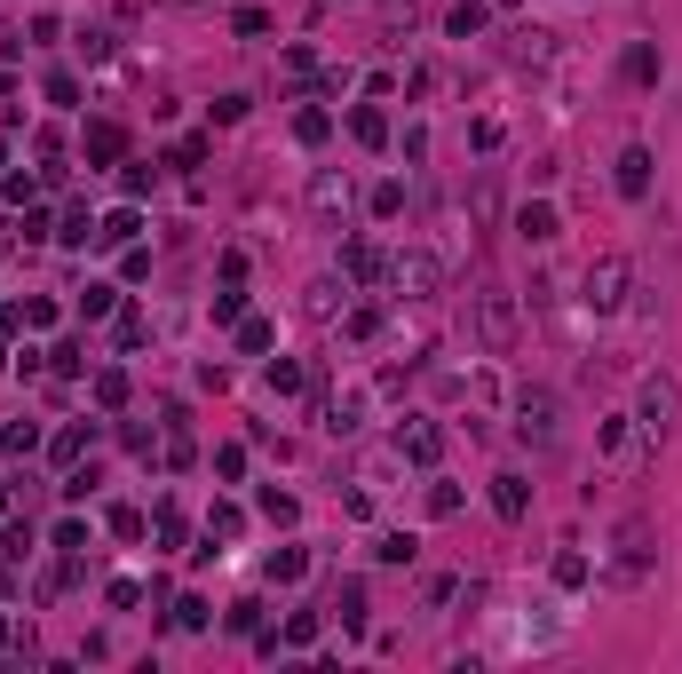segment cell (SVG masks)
<instances>
[{"instance_id":"cell-1","label":"cell","mask_w":682,"mask_h":674,"mask_svg":"<svg viewBox=\"0 0 682 674\" xmlns=\"http://www.w3.org/2000/svg\"><path fill=\"white\" fill-rule=\"evenodd\" d=\"M468 334H476L484 357H508V349H516V294H508L500 278H484V286L468 294Z\"/></svg>"},{"instance_id":"cell-2","label":"cell","mask_w":682,"mask_h":674,"mask_svg":"<svg viewBox=\"0 0 682 674\" xmlns=\"http://www.w3.org/2000/svg\"><path fill=\"white\" fill-rule=\"evenodd\" d=\"M516 437H524L532 452H556L564 445V397L524 381V389H516Z\"/></svg>"},{"instance_id":"cell-3","label":"cell","mask_w":682,"mask_h":674,"mask_svg":"<svg viewBox=\"0 0 682 674\" xmlns=\"http://www.w3.org/2000/svg\"><path fill=\"white\" fill-rule=\"evenodd\" d=\"M675 413H682V389L667 373H651V381L635 389V429H643L651 445H667V437H675Z\"/></svg>"},{"instance_id":"cell-4","label":"cell","mask_w":682,"mask_h":674,"mask_svg":"<svg viewBox=\"0 0 682 674\" xmlns=\"http://www.w3.org/2000/svg\"><path fill=\"white\" fill-rule=\"evenodd\" d=\"M389 286H397L405 302H437V294H445V262H437L429 246H413V254H389Z\"/></svg>"},{"instance_id":"cell-5","label":"cell","mask_w":682,"mask_h":674,"mask_svg":"<svg viewBox=\"0 0 682 674\" xmlns=\"http://www.w3.org/2000/svg\"><path fill=\"white\" fill-rule=\"evenodd\" d=\"M627 278H635L627 254H603V262H587V294H579V302H587L595 318H611V310L627 302Z\"/></svg>"},{"instance_id":"cell-6","label":"cell","mask_w":682,"mask_h":674,"mask_svg":"<svg viewBox=\"0 0 682 674\" xmlns=\"http://www.w3.org/2000/svg\"><path fill=\"white\" fill-rule=\"evenodd\" d=\"M310 223L318 230L349 223V175H341V167H318V175H310Z\"/></svg>"},{"instance_id":"cell-7","label":"cell","mask_w":682,"mask_h":674,"mask_svg":"<svg viewBox=\"0 0 682 674\" xmlns=\"http://www.w3.org/2000/svg\"><path fill=\"white\" fill-rule=\"evenodd\" d=\"M611 571H619V579H643V571H651V524H643V516L619 524V556H611Z\"/></svg>"},{"instance_id":"cell-8","label":"cell","mask_w":682,"mask_h":674,"mask_svg":"<svg viewBox=\"0 0 682 674\" xmlns=\"http://www.w3.org/2000/svg\"><path fill=\"white\" fill-rule=\"evenodd\" d=\"M397 452H405V460H421V468H437L445 429H437V421H405V429H397Z\"/></svg>"},{"instance_id":"cell-9","label":"cell","mask_w":682,"mask_h":674,"mask_svg":"<svg viewBox=\"0 0 682 674\" xmlns=\"http://www.w3.org/2000/svg\"><path fill=\"white\" fill-rule=\"evenodd\" d=\"M80 151H88V167H119V159H127V127H112V119H96Z\"/></svg>"},{"instance_id":"cell-10","label":"cell","mask_w":682,"mask_h":674,"mask_svg":"<svg viewBox=\"0 0 682 674\" xmlns=\"http://www.w3.org/2000/svg\"><path fill=\"white\" fill-rule=\"evenodd\" d=\"M341 270H349L357 286H373V278H389V254H381V246H365V238H349V246H341Z\"/></svg>"},{"instance_id":"cell-11","label":"cell","mask_w":682,"mask_h":674,"mask_svg":"<svg viewBox=\"0 0 682 674\" xmlns=\"http://www.w3.org/2000/svg\"><path fill=\"white\" fill-rule=\"evenodd\" d=\"M516 238H524V246H548V238H556V207H548V199L516 207Z\"/></svg>"},{"instance_id":"cell-12","label":"cell","mask_w":682,"mask_h":674,"mask_svg":"<svg viewBox=\"0 0 682 674\" xmlns=\"http://www.w3.org/2000/svg\"><path fill=\"white\" fill-rule=\"evenodd\" d=\"M619 191H627V199H643V191H651V151H643V143H627V151H619Z\"/></svg>"},{"instance_id":"cell-13","label":"cell","mask_w":682,"mask_h":674,"mask_svg":"<svg viewBox=\"0 0 682 674\" xmlns=\"http://www.w3.org/2000/svg\"><path fill=\"white\" fill-rule=\"evenodd\" d=\"M492 508H500L508 524H524V508H532V484H524V476H492Z\"/></svg>"},{"instance_id":"cell-14","label":"cell","mask_w":682,"mask_h":674,"mask_svg":"<svg viewBox=\"0 0 682 674\" xmlns=\"http://www.w3.org/2000/svg\"><path fill=\"white\" fill-rule=\"evenodd\" d=\"M413 556H421L413 532H381V540H373V563H413Z\"/></svg>"},{"instance_id":"cell-15","label":"cell","mask_w":682,"mask_h":674,"mask_svg":"<svg viewBox=\"0 0 682 674\" xmlns=\"http://www.w3.org/2000/svg\"><path fill=\"white\" fill-rule=\"evenodd\" d=\"M484 16H492L484 0H460V8L445 16V24H453V40H476V32H484Z\"/></svg>"},{"instance_id":"cell-16","label":"cell","mask_w":682,"mask_h":674,"mask_svg":"<svg viewBox=\"0 0 682 674\" xmlns=\"http://www.w3.org/2000/svg\"><path fill=\"white\" fill-rule=\"evenodd\" d=\"M349 135H357L365 151H381V143H389V119H381V112H357V119H349Z\"/></svg>"},{"instance_id":"cell-17","label":"cell","mask_w":682,"mask_h":674,"mask_svg":"<svg viewBox=\"0 0 682 674\" xmlns=\"http://www.w3.org/2000/svg\"><path fill=\"white\" fill-rule=\"evenodd\" d=\"M294 135H302V143H326V135H334V112H318V104L294 112Z\"/></svg>"},{"instance_id":"cell-18","label":"cell","mask_w":682,"mask_h":674,"mask_svg":"<svg viewBox=\"0 0 682 674\" xmlns=\"http://www.w3.org/2000/svg\"><path fill=\"white\" fill-rule=\"evenodd\" d=\"M270 318H238V349H246V357H262V349H270Z\"/></svg>"},{"instance_id":"cell-19","label":"cell","mask_w":682,"mask_h":674,"mask_svg":"<svg viewBox=\"0 0 682 674\" xmlns=\"http://www.w3.org/2000/svg\"><path fill=\"white\" fill-rule=\"evenodd\" d=\"M96 405H104V413H119V405H127V373H96Z\"/></svg>"},{"instance_id":"cell-20","label":"cell","mask_w":682,"mask_h":674,"mask_svg":"<svg viewBox=\"0 0 682 674\" xmlns=\"http://www.w3.org/2000/svg\"><path fill=\"white\" fill-rule=\"evenodd\" d=\"M88 548H96V540H88V524H80V516H72V524H56V556H88Z\"/></svg>"},{"instance_id":"cell-21","label":"cell","mask_w":682,"mask_h":674,"mask_svg":"<svg viewBox=\"0 0 682 674\" xmlns=\"http://www.w3.org/2000/svg\"><path fill=\"white\" fill-rule=\"evenodd\" d=\"M96 238H104V246H127V238H135V207H119V215H104V223H96Z\"/></svg>"},{"instance_id":"cell-22","label":"cell","mask_w":682,"mask_h":674,"mask_svg":"<svg viewBox=\"0 0 682 674\" xmlns=\"http://www.w3.org/2000/svg\"><path fill=\"white\" fill-rule=\"evenodd\" d=\"M341 627H349V635H357V627H365V587H357V579H349V587H341Z\"/></svg>"},{"instance_id":"cell-23","label":"cell","mask_w":682,"mask_h":674,"mask_svg":"<svg viewBox=\"0 0 682 674\" xmlns=\"http://www.w3.org/2000/svg\"><path fill=\"white\" fill-rule=\"evenodd\" d=\"M119 310V286H88V294H80V318H112Z\"/></svg>"},{"instance_id":"cell-24","label":"cell","mask_w":682,"mask_h":674,"mask_svg":"<svg viewBox=\"0 0 682 674\" xmlns=\"http://www.w3.org/2000/svg\"><path fill=\"white\" fill-rule=\"evenodd\" d=\"M88 445H96V421H88V429H64V437H56L48 452H56V460H80Z\"/></svg>"},{"instance_id":"cell-25","label":"cell","mask_w":682,"mask_h":674,"mask_svg":"<svg viewBox=\"0 0 682 674\" xmlns=\"http://www.w3.org/2000/svg\"><path fill=\"white\" fill-rule=\"evenodd\" d=\"M302 571H310V556H302V548H278V556H270V579H286V587H294Z\"/></svg>"},{"instance_id":"cell-26","label":"cell","mask_w":682,"mask_h":674,"mask_svg":"<svg viewBox=\"0 0 682 674\" xmlns=\"http://www.w3.org/2000/svg\"><path fill=\"white\" fill-rule=\"evenodd\" d=\"M207 619H215V611H207V603H199V595H183V603H175V627H183V635H199V627H207Z\"/></svg>"},{"instance_id":"cell-27","label":"cell","mask_w":682,"mask_h":674,"mask_svg":"<svg viewBox=\"0 0 682 674\" xmlns=\"http://www.w3.org/2000/svg\"><path fill=\"white\" fill-rule=\"evenodd\" d=\"M143 334H151V318L143 310H119V349H143Z\"/></svg>"},{"instance_id":"cell-28","label":"cell","mask_w":682,"mask_h":674,"mask_svg":"<svg viewBox=\"0 0 682 674\" xmlns=\"http://www.w3.org/2000/svg\"><path fill=\"white\" fill-rule=\"evenodd\" d=\"M56 238H64V246H88V238H96V223H88V207H72V215H64V230H56Z\"/></svg>"},{"instance_id":"cell-29","label":"cell","mask_w":682,"mask_h":674,"mask_svg":"<svg viewBox=\"0 0 682 674\" xmlns=\"http://www.w3.org/2000/svg\"><path fill=\"white\" fill-rule=\"evenodd\" d=\"M246 318V294H238V278H230V294H215V326H238Z\"/></svg>"},{"instance_id":"cell-30","label":"cell","mask_w":682,"mask_h":674,"mask_svg":"<svg viewBox=\"0 0 682 674\" xmlns=\"http://www.w3.org/2000/svg\"><path fill=\"white\" fill-rule=\"evenodd\" d=\"M48 104H64V112H72V104H80V80H72V72H48Z\"/></svg>"},{"instance_id":"cell-31","label":"cell","mask_w":682,"mask_h":674,"mask_svg":"<svg viewBox=\"0 0 682 674\" xmlns=\"http://www.w3.org/2000/svg\"><path fill=\"white\" fill-rule=\"evenodd\" d=\"M373 215H381V223L405 215V183H381V191H373Z\"/></svg>"},{"instance_id":"cell-32","label":"cell","mask_w":682,"mask_h":674,"mask_svg":"<svg viewBox=\"0 0 682 674\" xmlns=\"http://www.w3.org/2000/svg\"><path fill=\"white\" fill-rule=\"evenodd\" d=\"M262 516H270V524H294L302 508H294V492H262Z\"/></svg>"},{"instance_id":"cell-33","label":"cell","mask_w":682,"mask_h":674,"mask_svg":"<svg viewBox=\"0 0 682 674\" xmlns=\"http://www.w3.org/2000/svg\"><path fill=\"white\" fill-rule=\"evenodd\" d=\"M286 643H294V651L318 643V611H294V619H286Z\"/></svg>"},{"instance_id":"cell-34","label":"cell","mask_w":682,"mask_h":674,"mask_svg":"<svg viewBox=\"0 0 682 674\" xmlns=\"http://www.w3.org/2000/svg\"><path fill=\"white\" fill-rule=\"evenodd\" d=\"M556 587H587V556H556Z\"/></svg>"},{"instance_id":"cell-35","label":"cell","mask_w":682,"mask_h":674,"mask_svg":"<svg viewBox=\"0 0 682 674\" xmlns=\"http://www.w3.org/2000/svg\"><path fill=\"white\" fill-rule=\"evenodd\" d=\"M627 80H659V56L651 48H627Z\"/></svg>"},{"instance_id":"cell-36","label":"cell","mask_w":682,"mask_h":674,"mask_svg":"<svg viewBox=\"0 0 682 674\" xmlns=\"http://www.w3.org/2000/svg\"><path fill=\"white\" fill-rule=\"evenodd\" d=\"M48 357H56V373H88V357H80V341H56Z\"/></svg>"},{"instance_id":"cell-37","label":"cell","mask_w":682,"mask_h":674,"mask_svg":"<svg viewBox=\"0 0 682 674\" xmlns=\"http://www.w3.org/2000/svg\"><path fill=\"white\" fill-rule=\"evenodd\" d=\"M262 627V603H230V635H254Z\"/></svg>"},{"instance_id":"cell-38","label":"cell","mask_w":682,"mask_h":674,"mask_svg":"<svg viewBox=\"0 0 682 674\" xmlns=\"http://www.w3.org/2000/svg\"><path fill=\"white\" fill-rule=\"evenodd\" d=\"M112 532L119 540H143V508H112Z\"/></svg>"},{"instance_id":"cell-39","label":"cell","mask_w":682,"mask_h":674,"mask_svg":"<svg viewBox=\"0 0 682 674\" xmlns=\"http://www.w3.org/2000/svg\"><path fill=\"white\" fill-rule=\"evenodd\" d=\"M238 524H246L238 508H215V516H207V532H215V540H238Z\"/></svg>"},{"instance_id":"cell-40","label":"cell","mask_w":682,"mask_h":674,"mask_svg":"<svg viewBox=\"0 0 682 674\" xmlns=\"http://www.w3.org/2000/svg\"><path fill=\"white\" fill-rule=\"evenodd\" d=\"M0 167H8V143H0Z\"/></svg>"}]
</instances>
